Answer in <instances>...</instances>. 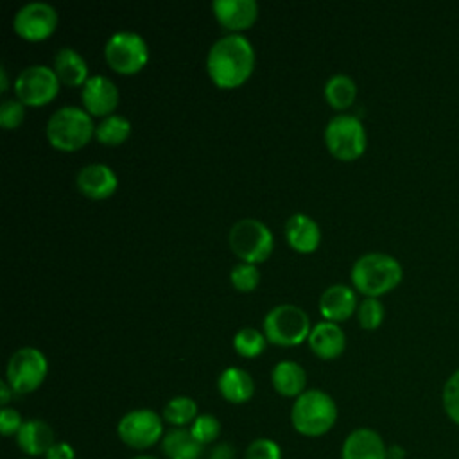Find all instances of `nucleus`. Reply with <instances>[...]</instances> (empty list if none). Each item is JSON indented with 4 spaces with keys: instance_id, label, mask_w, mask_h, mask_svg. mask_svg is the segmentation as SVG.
Masks as SVG:
<instances>
[{
    "instance_id": "38",
    "label": "nucleus",
    "mask_w": 459,
    "mask_h": 459,
    "mask_svg": "<svg viewBox=\"0 0 459 459\" xmlns=\"http://www.w3.org/2000/svg\"><path fill=\"white\" fill-rule=\"evenodd\" d=\"M13 394H14V391L11 389V385L5 380H2L0 382V403H2V407H9L7 403H9Z\"/></svg>"
},
{
    "instance_id": "23",
    "label": "nucleus",
    "mask_w": 459,
    "mask_h": 459,
    "mask_svg": "<svg viewBox=\"0 0 459 459\" xmlns=\"http://www.w3.org/2000/svg\"><path fill=\"white\" fill-rule=\"evenodd\" d=\"M52 70L59 82L66 86H82L88 81V65L84 57L70 47H63L56 52Z\"/></svg>"
},
{
    "instance_id": "40",
    "label": "nucleus",
    "mask_w": 459,
    "mask_h": 459,
    "mask_svg": "<svg viewBox=\"0 0 459 459\" xmlns=\"http://www.w3.org/2000/svg\"><path fill=\"white\" fill-rule=\"evenodd\" d=\"M9 88V79H7V70L2 66L0 68V93H5Z\"/></svg>"
},
{
    "instance_id": "2",
    "label": "nucleus",
    "mask_w": 459,
    "mask_h": 459,
    "mask_svg": "<svg viewBox=\"0 0 459 459\" xmlns=\"http://www.w3.org/2000/svg\"><path fill=\"white\" fill-rule=\"evenodd\" d=\"M351 283L366 298H378L402 281V264L387 253L373 251L359 256L351 267Z\"/></svg>"
},
{
    "instance_id": "8",
    "label": "nucleus",
    "mask_w": 459,
    "mask_h": 459,
    "mask_svg": "<svg viewBox=\"0 0 459 459\" xmlns=\"http://www.w3.org/2000/svg\"><path fill=\"white\" fill-rule=\"evenodd\" d=\"M48 373V362L41 350L34 346L18 348L7 360L5 382L14 394H29L36 391Z\"/></svg>"
},
{
    "instance_id": "30",
    "label": "nucleus",
    "mask_w": 459,
    "mask_h": 459,
    "mask_svg": "<svg viewBox=\"0 0 459 459\" xmlns=\"http://www.w3.org/2000/svg\"><path fill=\"white\" fill-rule=\"evenodd\" d=\"M443 411L452 423L459 427V369L448 375L441 391Z\"/></svg>"
},
{
    "instance_id": "13",
    "label": "nucleus",
    "mask_w": 459,
    "mask_h": 459,
    "mask_svg": "<svg viewBox=\"0 0 459 459\" xmlns=\"http://www.w3.org/2000/svg\"><path fill=\"white\" fill-rule=\"evenodd\" d=\"M82 106L90 115L108 117L113 115L118 104V88L106 75H91L81 90Z\"/></svg>"
},
{
    "instance_id": "20",
    "label": "nucleus",
    "mask_w": 459,
    "mask_h": 459,
    "mask_svg": "<svg viewBox=\"0 0 459 459\" xmlns=\"http://www.w3.org/2000/svg\"><path fill=\"white\" fill-rule=\"evenodd\" d=\"M285 238L292 249L299 253H312L321 242V230L312 217L294 213L285 222Z\"/></svg>"
},
{
    "instance_id": "34",
    "label": "nucleus",
    "mask_w": 459,
    "mask_h": 459,
    "mask_svg": "<svg viewBox=\"0 0 459 459\" xmlns=\"http://www.w3.org/2000/svg\"><path fill=\"white\" fill-rule=\"evenodd\" d=\"M25 118V104L18 99H4L0 104V126L4 129H16Z\"/></svg>"
},
{
    "instance_id": "19",
    "label": "nucleus",
    "mask_w": 459,
    "mask_h": 459,
    "mask_svg": "<svg viewBox=\"0 0 459 459\" xmlns=\"http://www.w3.org/2000/svg\"><path fill=\"white\" fill-rule=\"evenodd\" d=\"M310 350L323 360L337 359L346 348L344 332L332 321H321L312 326L308 335Z\"/></svg>"
},
{
    "instance_id": "6",
    "label": "nucleus",
    "mask_w": 459,
    "mask_h": 459,
    "mask_svg": "<svg viewBox=\"0 0 459 459\" xmlns=\"http://www.w3.org/2000/svg\"><path fill=\"white\" fill-rule=\"evenodd\" d=\"M310 319L296 305L283 303L271 308L264 317V333L276 346H296L310 335Z\"/></svg>"
},
{
    "instance_id": "10",
    "label": "nucleus",
    "mask_w": 459,
    "mask_h": 459,
    "mask_svg": "<svg viewBox=\"0 0 459 459\" xmlns=\"http://www.w3.org/2000/svg\"><path fill=\"white\" fill-rule=\"evenodd\" d=\"M117 434L126 446L147 450L163 439V418L152 409H133L120 418Z\"/></svg>"
},
{
    "instance_id": "5",
    "label": "nucleus",
    "mask_w": 459,
    "mask_h": 459,
    "mask_svg": "<svg viewBox=\"0 0 459 459\" xmlns=\"http://www.w3.org/2000/svg\"><path fill=\"white\" fill-rule=\"evenodd\" d=\"M325 143L333 158L341 161H353L362 156L368 145L364 124L355 115H335L325 127Z\"/></svg>"
},
{
    "instance_id": "42",
    "label": "nucleus",
    "mask_w": 459,
    "mask_h": 459,
    "mask_svg": "<svg viewBox=\"0 0 459 459\" xmlns=\"http://www.w3.org/2000/svg\"><path fill=\"white\" fill-rule=\"evenodd\" d=\"M23 459H30V457H23Z\"/></svg>"
},
{
    "instance_id": "17",
    "label": "nucleus",
    "mask_w": 459,
    "mask_h": 459,
    "mask_svg": "<svg viewBox=\"0 0 459 459\" xmlns=\"http://www.w3.org/2000/svg\"><path fill=\"white\" fill-rule=\"evenodd\" d=\"M357 294L351 287L335 283L325 289L319 298V312L325 321H346L353 312H357Z\"/></svg>"
},
{
    "instance_id": "12",
    "label": "nucleus",
    "mask_w": 459,
    "mask_h": 459,
    "mask_svg": "<svg viewBox=\"0 0 459 459\" xmlns=\"http://www.w3.org/2000/svg\"><path fill=\"white\" fill-rule=\"evenodd\" d=\"M57 22L59 16L54 5L47 2H29L16 11L13 29L23 39L39 41L56 30Z\"/></svg>"
},
{
    "instance_id": "27",
    "label": "nucleus",
    "mask_w": 459,
    "mask_h": 459,
    "mask_svg": "<svg viewBox=\"0 0 459 459\" xmlns=\"http://www.w3.org/2000/svg\"><path fill=\"white\" fill-rule=\"evenodd\" d=\"M197 416V403L190 396H174L163 407V420L172 427H190Z\"/></svg>"
},
{
    "instance_id": "37",
    "label": "nucleus",
    "mask_w": 459,
    "mask_h": 459,
    "mask_svg": "<svg viewBox=\"0 0 459 459\" xmlns=\"http://www.w3.org/2000/svg\"><path fill=\"white\" fill-rule=\"evenodd\" d=\"M237 457V450L231 443H226V441H221V443H215L210 450V457L208 459H235Z\"/></svg>"
},
{
    "instance_id": "36",
    "label": "nucleus",
    "mask_w": 459,
    "mask_h": 459,
    "mask_svg": "<svg viewBox=\"0 0 459 459\" xmlns=\"http://www.w3.org/2000/svg\"><path fill=\"white\" fill-rule=\"evenodd\" d=\"M45 459H75V450L66 441H56L45 454Z\"/></svg>"
},
{
    "instance_id": "31",
    "label": "nucleus",
    "mask_w": 459,
    "mask_h": 459,
    "mask_svg": "<svg viewBox=\"0 0 459 459\" xmlns=\"http://www.w3.org/2000/svg\"><path fill=\"white\" fill-rule=\"evenodd\" d=\"M188 429L203 446L215 443L221 436V423L213 414H199Z\"/></svg>"
},
{
    "instance_id": "29",
    "label": "nucleus",
    "mask_w": 459,
    "mask_h": 459,
    "mask_svg": "<svg viewBox=\"0 0 459 459\" xmlns=\"http://www.w3.org/2000/svg\"><path fill=\"white\" fill-rule=\"evenodd\" d=\"M385 316V308L378 298H364L357 307V321L364 330H377Z\"/></svg>"
},
{
    "instance_id": "1",
    "label": "nucleus",
    "mask_w": 459,
    "mask_h": 459,
    "mask_svg": "<svg viewBox=\"0 0 459 459\" xmlns=\"http://www.w3.org/2000/svg\"><path fill=\"white\" fill-rule=\"evenodd\" d=\"M255 68V48L242 34H228L217 39L206 56V72L212 82L222 90L244 84Z\"/></svg>"
},
{
    "instance_id": "35",
    "label": "nucleus",
    "mask_w": 459,
    "mask_h": 459,
    "mask_svg": "<svg viewBox=\"0 0 459 459\" xmlns=\"http://www.w3.org/2000/svg\"><path fill=\"white\" fill-rule=\"evenodd\" d=\"M23 425V420H22V414L13 409V407H2L0 411V432L4 437H9V436H16L18 430L22 429Z\"/></svg>"
},
{
    "instance_id": "22",
    "label": "nucleus",
    "mask_w": 459,
    "mask_h": 459,
    "mask_svg": "<svg viewBox=\"0 0 459 459\" xmlns=\"http://www.w3.org/2000/svg\"><path fill=\"white\" fill-rule=\"evenodd\" d=\"M271 382L274 391L287 398H298L307 391V373L294 360H280L271 371Z\"/></svg>"
},
{
    "instance_id": "9",
    "label": "nucleus",
    "mask_w": 459,
    "mask_h": 459,
    "mask_svg": "<svg viewBox=\"0 0 459 459\" xmlns=\"http://www.w3.org/2000/svg\"><path fill=\"white\" fill-rule=\"evenodd\" d=\"M104 57L115 72L133 75L147 65L149 47L138 32L118 30L108 38L104 45Z\"/></svg>"
},
{
    "instance_id": "39",
    "label": "nucleus",
    "mask_w": 459,
    "mask_h": 459,
    "mask_svg": "<svg viewBox=\"0 0 459 459\" xmlns=\"http://www.w3.org/2000/svg\"><path fill=\"white\" fill-rule=\"evenodd\" d=\"M387 459H405V450L400 445L387 446Z\"/></svg>"
},
{
    "instance_id": "11",
    "label": "nucleus",
    "mask_w": 459,
    "mask_h": 459,
    "mask_svg": "<svg viewBox=\"0 0 459 459\" xmlns=\"http://www.w3.org/2000/svg\"><path fill=\"white\" fill-rule=\"evenodd\" d=\"M59 91V79L56 72L43 65L23 68L14 79V93L25 106H45L54 100Z\"/></svg>"
},
{
    "instance_id": "18",
    "label": "nucleus",
    "mask_w": 459,
    "mask_h": 459,
    "mask_svg": "<svg viewBox=\"0 0 459 459\" xmlns=\"http://www.w3.org/2000/svg\"><path fill=\"white\" fill-rule=\"evenodd\" d=\"M16 443L27 457H45V454L56 443V434L47 421L32 418L23 421L22 429L16 434Z\"/></svg>"
},
{
    "instance_id": "16",
    "label": "nucleus",
    "mask_w": 459,
    "mask_h": 459,
    "mask_svg": "<svg viewBox=\"0 0 459 459\" xmlns=\"http://www.w3.org/2000/svg\"><path fill=\"white\" fill-rule=\"evenodd\" d=\"M215 20L228 30L249 29L258 18V4L255 0H215L212 2Z\"/></svg>"
},
{
    "instance_id": "33",
    "label": "nucleus",
    "mask_w": 459,
    "mask_h": 459,
    "mask_svg": "<svg viewBox=\"0 0 459 459\" xmlns=\"http://www.w3.org/2000/svg\"><path fill=\"white\" fill-rule=\"evenodd\" d=\"M244 459H283V455L276 441L269 437H258L247 445Z\"/></svg>"
},
{
    "instance_id": "3",
    "label": "nucleus",
    "mask_w": 459,
    "mask_h": 459,
    "mask_svg": "<svg viewBox=\"0 0 459 459\" xmlns=\"http://www.w3.org/2000/svg\"><path fill=\"white\" fill-rule=\"evenodd\" d=\"M337 421V405L333 398L321 389H307L294 398L290 423L305 437H319L332 430Z\"/></svg>"
},
{
    "instance_id": "32",
    "label": "nucleus",
    "mask_w": 459,
    "mask_h": 459,
    "mask_svg": "<svg viewBox=\"0 0 459 459\" xmlns=\"http://www.w3.org/2000/svg\"><path fill=\"white\" fill-rule=\"evenodd\" d=\"M230 280L233 283V287L240 292H251L256 289L258 281H260V273L256 269L255 264H247V262H240L237 264L231 273H230Z\"/></svg>"
},
{
    "instance_id": "26",
    "label": "nucleus",
    "mask_w": 459,
    "mask_h": 459,
    "mask_svg": "<svg viewBox=\"0 0 459 459\" xmlns=\"http://www.w3.org/2000/svg\"><path fill=\"white\" fill-rule=\"evenodd\" d=\"M131 134V122L122 115H108L95 126V138L104 145H120Z\"/></svg>"
},
{
    "instance_id": "41",
    "label": "nucleus",
    "mask_w": 459,
    "mask_h": 459,
    "mask_svg": "<svg viewBox=\"0 0 459 459\" xmlns=\"http://www.w3.org/2000/svg\"><path fill=\"white\" fill-rule=\"evenodd\" d=\"M131 459H160V457L149 455V454H140V455H134V457H131Z\"/></svg>"
},
{
    "instance_id": "4",
    "label": "nucleus",
    "mask_w": 459,
    "mask_h": 459,
    "mask_svg": "<svg viewBox=\"0 0 459 459\" xmlns=\"http://www.w3.org/2000/svg\"><path fill=\"white\" fill-rule=\"evenodd\" d=\"M48 143L57 151H77L95 136L91 115L77 106H63L56 109L45 127Z\"/></svg>"
},
{
    "instance_id": "25",
    "label": "nucleus",
    "mask_w": 459,
    "mask_h": 459,
    "mask_svg": "<svg viewBox=\"0 0 459 459\" xmlns=\"http://www.w3.org/2000/svg\"><path fill=\"white\" fill-rule=\"evenodd\" d=\"M357 97V84L346 74H333L325 82V99L333 109H346Z\"/></svg>"
},
{
    "instance_id": "7",
    "label": "nucleus",
    "mask_w": 459,
    "mask_h": 459,
    "mask_svg": "<svg viewBox=\"0 0 459 459\" xmlns=\"http://www.w3.org/2000/svg\"><path fill=\"white\" fill-rule=\"evenodd\" d=\"M231 251L247 264H260L269 258L273 251V233L258 219L246 217L237 221L228 235Z\"/></svg>"
},
{
    "instance_id": "28",
    "label": "nucleus",
    "mask_w": 459,
    "mask_h": 459,
    "mask_svg": "<svg viewBox=\"0 0 459 459\" xmlns=\"http://www.w3.org/2000/svg\"><path fill=\"white\" fill-rule=\"evenodd\" d=\"M265 342H267V337L253 326L238 328L233 335V348L244 359L258 357L265 350Z\"/></svg>"
},
{
    "instance_id": "21",
    "label": "nucleus",
    "mask_w": 459,
    "mask_h": 459,
    "mask_svg": "<svg viewBox=\"0 0 459 459\" xmlns=\"http://www.w3.org/2000/svg\"><path fill=\"white\" fill-rule=\"evenodd\" d=\"M217 389L221 396L230 403H246L255 393V382L246 369L230 366L221 371L217 378Z\"/></svg>"
},
{
    "instance_id": "24",
    "label": "nucleus",
    "mask_w": 459,
    "mask_h": 459,
    "mask_svg": "<svg viewBox=\"0 0 459 459\" xmlns=\"http://www.w3.org/2000/svg\"><path fill=\"white\" fill-rule=\"evenodd\" d=\"M161 450L167 459H199L203 445L188 427H172L161 439Z\"/></svg>"
},
{
    "instance_id": "15",
    "label": "nucleus",
    "mask_w": 459,
    "mask_h": 459,
    "mask_svg": "<svg viewBox=\"0 0 459 459\" xmlns=\"http://www.w3.org/2000/svg\"><path fill=\"white\" fill-rule=\"evenodd\" d=\"M341 459H387V446L377 430L359 427L346 436Z\"/></svg>"
},
{
    "instance_id": "14",
    "label": "nucleus",
    "mask_w": 459,
    "mask_h": 459,
    "mask_svg": "<svg viewBox=\"0 0 459 459\" xmlns=\"http://www.w3.org/2000/svg\"><path fill=\"white\" fill-rule=\"evenodd\" d=\"M75 185L82 195L102 201L115 194L118 186V178L115 170L106 163H90L79 169L75 176Z\"/></svg>"
}]
</instances>
